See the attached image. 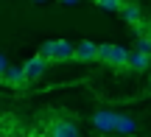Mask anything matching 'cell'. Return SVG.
Masks as SVG:
<instances>
[{
    "label": "cell",
    "instance_id": "obj_1",
    "mask_svg": "<svg viewBox=\"0 0 151 137\" xmlns=\"http://www.w3.org/2000/svg\"><path fill=\"white\" fill-rule=\"evenodd\" d=\"M98 62L115 67V70H129V50L123 45L104 42V45H98Z\"/></svg>",
    "mask_w": 151,
    "mask_h": 137
},
{
    "label": "cell",
    "instance_id": "obj_2",
    "mask_svg": "<svg viewBox=\"0 0 151 137\" xmlns=\"http://www.w3.org/2000/svg\"><path fill=\"white\" fill-rule=\"evenodd\" d=\"M39 53L48 62H73L76 56V45L67 39H48V42L39 45Z\"/></svg>",
    "mask_w": 151,
    "mask_h": 137
},
{
    "label": "cell",
    "instance_id": "obj_3",
    "mask_svg": "<svg viewBox=\"0 0 151 137\" xmlns=\"http://www.w3.org/2000/svg\"><path fill=\"white\" fill-rule=\"evenodd\" d=\"M48 137H78V126L67 118H53V121L45 126Z\"/></svg>",
    "mask_w": 151,
    "mask_h": 137
},
{
    "label": "cell",
    "instance_id": "obj_4",
    "mask_svg": "<svg viewBox=\"0 0 151 137\" xmlns=\"http://www.w3.org/2000/svg\"><path fill=\"white\" fill-rule=\"evenodd\" d=\"M45 70H48V59H45L42 53L31 56V59L22 65V73H25L28 81H37V78H42V76H45Z\"/></svg>",
    "mask_w": 151,
    "mask_h": 137
},
{
    "label": "cell",
    "instance_id": "obj_5",
    "mask_svg": "<svg viewBox=\"0 0 151 137\" xmlns=\"http://www.w3.org/2000/svg\"><path fill=\"white\" fill-rule=\"evenodd\" d=\"M76 62H98V42H92V39H81L78 45H76Z\"/></svg>",
    "mask_w": 151,
    "mask_h": 137
},
{
    "label": "cell",
    "instance_id": "obj_6",
    "mask_svg": "<svg viewBox=\"0 0 151 137\" xmlns=\"http://www.w3.org/2000/svg\"><path fill=\"white\" fill-rule=\"evenodd\" d=\"M3 84H9L11 90H22V87L28 84L22 67H11V65H9V70H6V76H3Z\"/></svg>",
    "mask_w": 151,
    "mask_h": 137
},
{
    "label": "cell",
    "instance_id": "obj_7",
    "mask_svg": "<svg viewBox=\"0 0 151 137\" xmlns=\"http://www.w3.org/2000/svg\"><path fill=\"white\" fill-rule=\"evenodd\" d=\"M151 67V53H146V50H134V53H129V70L134 73H143Z\"/></svg>",
    "mask_w": 151,
    "mask_h": 137
},
{
    "label": "cell",
    "instance_id": "obj_8",
    "mask_svg": "<svg viewBox=\"0 0 151 137\" xmlns=\"http://www.w3.org/2000/svg\"><path fill=\"white\" fill-rule=\"evenodd\" d=\"M120 17H123L129 25H140V20H143V17H140V9H137V3H129V0L120 6Z\"/></svg>",
    "mask_w": 151,
    "mask_h": 137
},
{
    "label": "cell",
    "instance_id": "obj_9",
    "mask_svg": "<svg viewBox=\"0 0 151 137\" xmlns=\"http://www.w3.org/2000/svg\"><path fill=\"white\" fill-rule=\"evenodd\" d=\"M92 121H95V126L101 129V132H112V129H115V121H118V115H112V112H98Z\"/></svg>",
    "mask_w": 151,
    "mask_h": 137
},
{
    "label": "cell",
    "instance_id": "obj_10",
    "mask_svg": "<svg viewBox=\"0 0 151 137\" xmlns=\"http://www.w3.org/2000/svg\"><path fill=\"white\" fill-rule=\"evenodd\" d=\"M115 129H118V132H123V134H132L137 126H134V121H129V118L118 115V121H115Z\"/></svg>",
    "mask_w": 151,
    "mask_h": 137
},
{
    "label": "cell",
    "instance_id": "obj_11",
    "mask_svg": "<svg viewBox=\"0 0 151 137\" xmlns=\"http://www.w3.org/2000/svg\"><path fill=\"white\" fill-rule=\"evenodd\" d=\"M92 3H95L98 9H104V11H120V6H123L126 0H92Z\"/></svg>",
    "mask_w": 151,
    "mask_h": 137
},
{
    "label": "cell",
    "instance_id": "obj_12",
    "mask_svg": "<svg viewBox=\"0 0 151 137\" xmlns=\"http://www.w3.org/2000/svg\"><path fill=\"white\" fill-rule=\"evenodd\" d=\"M137 50H146V53H151V39L140 37V39H137Z\"/></svg>",
    "mask_w": 151,
    "mask_h": 137
},
{
    "label": "cell",
    "instance_id": "obj_13",
    "mask_svg": "<svg viewBox=\"0 0 151 137\" xmlns=\"http://www.w3.org/2000/svg\"><path fill=\"white\" fill-rule=\"evenodd\" d=\"M6 70H9V59H6V56L0 53V81H3V76H6Z\"/></svg>",
    "mask_w": 151,
    "mask_h": 137
},
{
    "label": "cell",
    "instance_id": "obj_14",
    "mask_svg": "<svg viewBox=\"0 0 151 137\" xmlns=\"http://www.w3.org/2000/svg\"><path fill=\"white\" fill-rule=\"evenodd\" d=\"M59 3H65V6H76V3H81V0H59Z\"/></svg>",
    "mask_w": 151,
    "mask_h": 137
},
{
    "label": "cell",
    "instance_id": "obj_15",
    "mask_svg": "<svg viewBox=\"0 0 151 137\" xmlns=\"http://www.w3.org/2000/svg\"><path fill=\"white\" fill-rule=\"evenodd\" d=\"M148 90H151V84H148Z\"/></svg>",
    "mask_w": 151,
    "mask_h": 137
}]
</instances>
